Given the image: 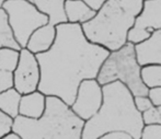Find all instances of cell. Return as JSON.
<instances>
[{"label":"cell","instance_id":"obj_1","mask_svg":"<svg viewBox=\"0 0 161 139\" xmlns=\"http://www.w3.org/2000/svg\"><path fill=\"white\" fill-rule=\"evenodd\" d=\"M108 54V49L86 37L81 24H57L53 46L36 55L41 68L37 90L46 97H59L71 106L81 81L96 79Z\"/></svg>","mask_w":161,"mask_h":139},{"label":"cell","instance_id":"obj_2","mask_svg":"<svg viewBox=\"0 0 161 139\" xmlns=\"http://www.w3.org/2000/svg\"><path fill=\"white\" fill-rule=\"evenodd\" d=\"M102 89L101 108L85 122L81 139H97L112 131H125L134 139H139L145 124L128 88L121 81H115L104 84Z\"/></svg>","mask_w":161,"mask_h":139},{"label":"cell","instance_id":"obj_3","mask_svg":"<svg viewBox=\"0 0 161 139\" xmlns=\"http://www.w3.org/2000/svg\"><path fill=\"white\" fill-rule=\"evenodd\" d=\"M145 0H106L93 19L81 25L86 37L110 52L127 43L129 30L142 13Z\"/></svg>","mask_w":161,"mask_h":139},{"label":"cell","instance_id":"obj_4","mask_svg":"<svg viewBox=\"0 0 161 139\" xmlns=\"http://www.w3.org/2000/svg\"><path fill=\"white\" fill-rule=\"evenodd\" d=\"M85 120L57 97H46V110L41 118L17 116L12 131L22 139H81Z\"/></svg>","mask_w":161,"mask_h":139},{"label":"cell","instance_id":"obj_5","mask_svg":"<svg viewBox=\"0 0 161 139\" xmlns=\"http://www.w3.org/2000/svg\"><path fill=\"white\" fill-rule=\"evenodd\" d=\"M96 79L101 86L121 81L134 97L148 94L149 89L142 79V66L136 58L135 45L129 42L119 49L110 52Z\"/></svg>","mask_w":161,"mask_h":139},{"label":"cell","instance_id":"obj_6","mask_svg":"<svg viewBox=\"0 0 161 139\" xmlns=\"http://www.w3.org/2000/svg\"><path fill=\"white\" fill-rule=\"evenodd\" d=\"M1 8L6 11L13 36L21 48L26 46L35 30L49 23L48 15L29 0H6Z\"/></svg>","mask_w":161,"mask_h":139},{"label":"cell","instance_id":"obj_7","mask_svg":"<svg viewBox=\"0 0 161 139\" xmlns=\"http://www.w3.org/2000/svg\"><path fill=\"white\" fill-rule=\"evenodd\" d=\"M41 81V68L36 55L29 49H20V58L13 71V88L20 94H28L38 89Z\"/></svg>","mask_w":161,"mask_h":139},{"label":"cell","instance_id":"obj_8","mask_svg":"<svg viewBox=\"0 0 161 139\" xmlns=\"http://www.w3.org/2000/svg\"><path fill=\"white\" fill-rule=\"evenodd\" d=\"M103 103V89L97 79L81 81L77 90L76 99L70 106L74 113L81 120H90L99 112Z\"/></svg>","mask_w":161,"mask_h":139},{"label":"cell","instance_id":"obj_9","mask_svg":"<svg viewBox=\"0 0 161 139\" xmlns=\"http://www.w3.org/2000/svg\"><path fill=\"white\" fill-rule=\"evenodd\" d=\"M156 29H161V0H145L142 13L128 32L127 42L138 44L148 38Z\"/></svg>","mask_w":161,"mask_h":139},{"label":"cell","instance_id":"obj_10","mask_svg":"<svg viewBox=\"0 0 161 139\" xmlns=\"http://www.w3.org/2000/svg\"><path fill=\"white\" fill-rule=\"evenodd\" d=\"M135 53L142 67L161 65V29L153 30L148 38L135 44Z\"/></svg>","mask_w":161,"mask_h":139},{"label":"cell","instance_id":"obj_11","mask_svg":"<svg viewBox=\"0 0 161 139\" xmlns=\"http://www.w3.org/2000/svg\"><path fill=\"white\" fill-rule=\"evenodd\" d=\"M55 38L56 25L47 23L33 32L26 43L25 48L35 55L45 53V52L49 51L51 47L53 46Z\"/></svg>","mask_w":161,"mask_h":139},{"label":"cell","instance_id":"obj_12","mask_svg":"<svg viewBox=\"0 0 161 139\" xmlns=\"http://www.w3.org/2000/svg\"><path fill=\"white\" fill-rule=\"evenodd\" d=\"M46 110V95L41 91L23 94L20 100L19 115L31 120L41 118Z\"/></svg>","mask_w":161,"mask_h":139},{"label":"cell","instance_id":"obj_13","mask_svg":"<svg viewBox=\"0 0 161 139\" xmlns=\"http://www.w3.org/2000/svg\"><path fill=\"white\" fill-rule=\"evenodd\" d=\"M64 11L67 22L81 25L93 19L97 14V10L91 8L83 0H65Z\"/></svg>","mask_w":161,"mask_h":139},{"label":"cell","instance_id":"obj_14","mask_svg":"<svg viewBox=\"0 0 161 139\" xmlns=\"http://www.w3.org/2000/svg\"><path fill=\"white\" fill-rule=\"evenodd\" d=\"M6 0H0V8ZM37 7L38 10L48 15L49 23L57 25L67 22L64 11L65 0H29Z\"/></svg>","mask_w":161,"mask_h":139},{"label":"cell","instance_id":"obj_15","mask_svg":"<svg viewBox=\"0 0 161 139\" xmlns=\"http://www.w3.org/2000/svg\"><path fill=\"white\" fill-rule=\"evenodd\" d=\"M22 94H20L14 88L0 93V111L14 120L19 116V105Z\"/></svg>","mask_w":161,"mask_h":139},{"label":"cell","instance_id":"obj_16","mask_svg":"<svg viewBox=\"0 0 161 139\" xmlns=\"http://www.w3.org/2000/svg\"><path fill=\"white\" fill-rule=\"evenodd\" d=\"M1 47H11V48L19 49V51L21 49V46L15 41L10 25H9L6 11L0 8V48Z\"/></svg>","mask_w":161,"mask_h":139},{"label":"cell","instance_id":"obj_17","mask_svg":"<svg viewBox=\"0 0 161 139\" xmlns=\"http://www.w3.org/2000/svg\"><path fill=\"white\" fill-rule=\"evenodd\" d=\"M20 51L11 47L0 48V70L13 72L19 63Z\"/></svg>","mask_w":161,"mask_h":139},{"label":"cell","instance_id":"obj_18","mask_svg":"<svg viewBox=\"0 0 161 139\" xmlns=\"http://www.w3.org/2000/svg\"><path fill=\"white\" fill-rule=\"evenodd\" d=\"M142 79L148 89L161 88V65H149L142 67Z\"/></svg>","mask_w":161,"mask_h":139},{"label":"cell","instance_id":"obj_19","mask_svg":"<svg viewBox=\"0 0 161 139\" xmlns=\"http://www.w3.org/2000/svg\"><path fill=\"white\" fill-rule=\"evenodd\" d=\"M142 116L145 125H161V105L153 106L142 113Z\"/></svg>","mask_w":161,"mask_h":139},{"label":"cell","instance_id":"obj_20","mask_svg":"<svg viewBox=\"0 0 161 139\" xmlns=\"http://www.w3.org/2000/svg\"><path fill=\"white\" fill-rule=\"evenodd\" d=\"M139 139H161V125H145Z\"/></svg>","mask_w":161,"mask_h":139},{"label":"cell","instance_id":"obj_21","mask_svg":"<svg viewBox=\"0 0 161 139\" xmlns=\"http://www.w3.org/2000/svg\"><path fill=\"white\" fill-rule=\"evenodd\" d=\"M13 118L9 117L4 113L0 111V139L10 131H12Z\"/></svg>","mask_w":161,"mask_h":139},{"label":"cell","instance_id":"obj_22","mask_svg":"<svg viewBox=\"0 0 161 139\" xmlns=\"http://www.w3.org/2000/svg\"><path fill=\"white\" fill-rule=\"evenodd\" d=\"M134 103H135L137 111L140 112V113H144V112L148 111L149 108L153 106L148 95H135L134 97Z\"/></svg>","mask_w":161,"mask_h":139},{"label":"cell","instance_id":"obj_23","mask_svg":"<svg viewBox=\"0 0 161 139\" xmlns=\"http://www.w3.org/2000/svg\"><path fill=\"white\" fill-rule=\"evenodd\" d=\"M13 88V72L0 70V93Z\"/></svg>","mask_w":161,"mask_h":139},{"label":"cell","instance_id":"obj_24","mask_svg":"<svg viewBox=\"0 0 161 139\" xmlns=\"http://www.w3.org/2000/svg\"><path fill=\"white\" fill-rule=\"evenodd\" d=\"M148 97L150 99L151 103L153 106L161 105V88L156 86V88H150L148 90Z\"/></svg>","mask_w":161,"mask_h":139},{"label":"cell","instance_id":"obj_25","mask_svg":"<svg viewBox=\"0 0 161 139\" xmlns=\"http://www.w3.org/2000/svg\"><path fill=\"white\" fill-rule=\"evenodd\" d=\"M97 139H134L129 134L125 131H112V133H108L105 135L101 136Z\"/></svg>","mask_w":161,"mask_h":139},{"label":"cell","instance_id":"obj_26","mask_svg":"<svg viewBox=\"0 0 161 139\" xmlns=\"http://www.w3.org/2000/svg\"><path fill=\"white\" fill-rule=\"evenodd\" d=\"M83 1H86L91 8H93L94 10L97 11L100 9V7H101L106 0H83Z\"/></svg>","mask_w":161,"mask_h":139},{"label":"cell","instance_id":"obj_27","mask_svg":"<svg viewBox=\"0 0 161 139\" xmlns=\"http://www.w3.org/2000/svg\"><path fill=\"white\" fill-rule=\"evenodd\" d=\"M1 139H22V138L17 133H14V131H10V133L7 134L6 136H3Z\"/></svg>","mask_w":161,"mask_h":139}]
</instances>
